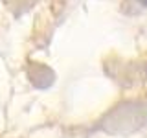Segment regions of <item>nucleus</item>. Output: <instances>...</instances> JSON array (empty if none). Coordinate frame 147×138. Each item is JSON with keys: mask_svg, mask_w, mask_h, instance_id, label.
<instances>
[{"mask_svg": "<svg viewBox=\"0 0 147 138\" xmlns=\"http://www.w3.org/2000/svg\"><path fill=\"white\" fill-rule=\"evenodd\" d=\"M138 2H140L142 6H145V7H147V0H138Z\"/></svg>", "mask_w": 147, "mask_h": 138, "instance_id": "1", "label": "nucleus"}]
</instances>
